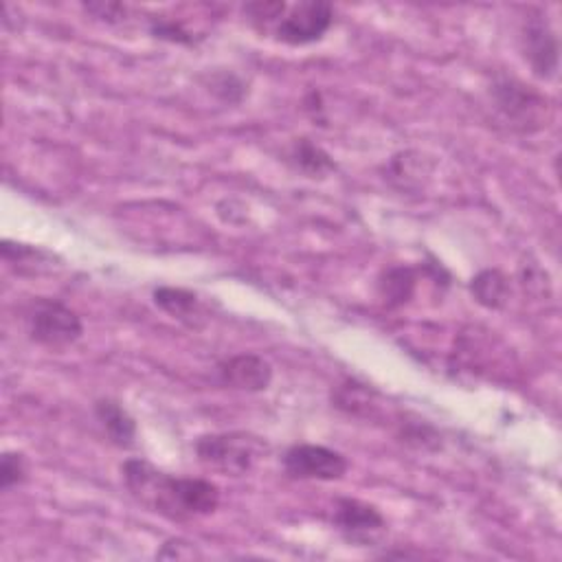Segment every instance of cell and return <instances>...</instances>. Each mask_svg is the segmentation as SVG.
Listing matches in <instances>:
<instances>
[{"mask_svg":"<svg viewBox=\"0 0 562 562\" xmlns=\"http://www.w3.org/2000/svg\"><path fill=\"white\" fill-rule=\"evenodd\" d=\"M121 477L134 501L169 521L210 516L220 505V488L216 483L167 475L139 457L121 466Z\"/></svg>","mask_w":562,"mask_h":562,"instance_id":"cell-1","label":"cell"},{"mask_svg":"<svg viewBox=\"0 0 562 562\" xmlns=\"http://www.w3.org/2000/svg\"><path fill=\"white\" fill-rule=\"evenodd\" d=\"M264 440L251 433H210L196 440V455L203 466L225 475H247L266 455Z\"/></svg>","mask_w":562,"mask_h":562,"instance_id":"cell-2","label":"cell"},{"mask_svg":"<svg viewBox=\"0 0 562 562\" xmlns=\"http://www.w3.org/2000/svg\"><path fill=\"white\" fill-rule=\"evenodd\" d=\"M490 97L497 112L516 132H538L547 128L551 119L547 97L514 77H499L490 88Z\"/></svg>","mask_w":562,"mask_h":562,"instance_id":"cell-3","label":"cell"},{"mask_svg":"<svg viewBox=\"0 0 562 562\" xmlns=\"http://www.w3.org/2000/svg\"><path fill=\"white\" fill-rule=\"evenodd\" d=\"M334 23V8L321 0H303V3H284L277 19L262 32L288 47H306L323 40Z\"/></svg>","mask_w":562,"mask_h":562,"instance_id":"cell-4","label":"cell"},{"mask_svg":"<svg viewBox=\"0 0 562 562\" xmlns=\"http://www.w3.org/2000/svg\"><path fill=\"white\" fill-rule=\"evenodd\" d=\"M25 325L29 338L49 349L69 347L84 334V325L77 312L62 301L47 297H38L27 306Z\"/></svg>","mask_w":562,"mask_h":562,"instance_id":"cell-5","label":"cell"},{"mask_svg":"<svg viewBox=\"0 0 562 562\" xmlns=\"http://www.w3.org/2000/svg\"><path fill=\"white\" fill-rule=\"evenodd\" d=\"M332 525L354 547H379L390 531L383 512L358 499H338L334 503Z\"/></svg>","mask_w":562,"mask_h":562,"instance_id":"cell-6","label":"cell"},{"mask_svg":"<svg viewBox=\"0 0 562 562\" xmlns=\"http://www.w3.org/2000/svg\"><path fill=\"white\" fill-rule=\"evenodd\" d=\"M282 464L286 475L299 481H338L349 470V462L343 453L319 444L290 446Z\"/></svg>","mask_w":562,"mask_h":562,"instance_id":"cell-7","label":"cell"},{"mask_svg":"<svg viewBox=\"0 0 562 562\" xmlns=\"http://www.w3.org/2000/svg\"><path fill=\"white\" fill-rule=\"evenodd\" d=\"M521 49L538 80H553L560 67L558 36L545 12H529L521 27Z\"/></svg>","mask_w":562,"mask_h":562,"instance_id":"cell-8","label":"cell"},{"mask_svg":"<svg viewBox=\"0 0 562 562\" xmlns=\"http://www.w3.org/2000/svg\"><path fill=\"white\" fill-rule=\"evenodd\" d=\"M218 376L231 390L260 394L273 383V364L258 354H236L218 364Z\"/></svg>","mask_w":562,"mask_h":562,"instance_id":"cell-9","label":"cell"},{"mask_svg":"<svg viewBox=\"0 0 562 562\" xmlns=\"http://www.w3.org/2000/svg\"><path fill=\"white\" fill-rule=\"evenodd\" d=\"M154 303L165 312L169 314L171 319L184 323L187 327H194V330H201L207 321V312H205V306L201 303V299L184 290V288H171V286H160L154 290Z\"/></svg>","mask_w":562,"mask_h":562,"instance_id":"cell-10","label":"cell"},{"mask_svg":"<svg viewBox=\"0 0 562 562\" xmlns=\"http://www.w3.org/2000/svg\"><path fill=\"white\" fill-rule=\"evenodd\" d=\"M95 418L104 429L110 444L117 449H132L136 444V422L134 418L121 407V403L112 398H101L95 403Z\"/></svg>","mask_w":562,"mask_h":562,"instance_id":"cell-11","label":"cell"},{"mask_svg":"<svg viewBox=\"0 0 562 562\" xmlns=\"http://www.w3.org/2000/svg\"><path fill=\"white\" fill-rule=\"evenodd\" d=\"M418 288V271L414 266H390L381 273L376 282L379 297L387 308H400L407 306Z\"/></svg>","mask_w":562,"mask_h":562,"instance_id":"cell-12","label":"cell"},{"mask_svg":"<svg viewBox=\"0 0 562 562\" xmlns=\"http://www.w3.org/2000/svg\"><path fill=\"white\" fill-rule=\"evenodd\" d=\"M290 163L295 165L297 171L306 174L308 178H323L336 169L334 158L310 139H297L292 143Z\"/></svg>","mask_w":562,"mask_h":562,"instance_id":"cell-13","label":"cell"},{"mask_svg":"<svg viewBox=\"0 0 562 562\" xmlns=\"http://www.w3.org/2000/svg\"><path fill=\"white\" fill-rule=\"evenodd\" d=\"M470 292L477 299V303H481L483 308L499 310V308H503L507 303L510 282H507V277L501 271L488 268V271H481L470 282Z\"/></svg>","mask_w":562,"mask_h":562,"instance_id":"cell-14","label":"cell"},{"mask_svg":"<svg viewBox=\"0 0 562 562\" xmlns=\"http://www.w3.org/2000/svg\"><path fill=\"white\" fill-rule=\"evenodd\" d=\"M332 400L334 405L349 414V416H371L373 411H376V394H373V390H369L367 385H360L356 381H345L343 385H338L332 394Z\"/></svg>","mask_w":562,"mask_h":562,"instance_id":"cell-15","label":"cell"},{"mask_svg":"<svg viewBox=\"0 0 562 562\" xmlns=\"http://www.w3.org/2000/svg\"><path fill=\"white\" fill-rule=\"evenodd\" d=\"M207 88L225 104H240L247 95V84L231 71H216L207 77Z\"/></svg>","mask_w":562,"mask_h":562,"instance_id":"cell-16","label":"cell"},{"mask_svg":"<svg viewBox=\"0 0 562 562\" xmlns=\"http://www.w3.org/2000/svg\"><path fill=\"white\" fill-rule=\"evenodd\" d=\"M150 34L158 40L174 43V45H196L199 38L190 29L184 27L182 21L178 19H165V16H154L150 21Z\"/></svg>","mask_w":562,"mask_h":562,"instance_id":"cell-17","label":"cell"},{"mask_svg":"<svg viewBox=\"0 0 562 562\" xmlns=\"http://www.w3.org/2000/svg\"><path fill=\"white\" fill-rule=\"evenodd\" d=\"M29 479V466L23 453H5L0 462V488L5 492L23 486Z\"/></svg>","mask_w":562,"mask_h":562,"instance_id":"cell-18","label":"cell"},{"mask_svg":"<svg viewBox=\"0 0 562 562\" xmlns=\"http://www.w3.org/2000/svg\"><path fill=\"white\" fill-rule=\"evenodd\" d=\"M84 10L106 25H123L128 21V8L121 3H88Z\"/></svg>","mask_w":562,"mask_h":562,"instance_id":"cell-19","label":"cell"},{"mask_svg":"<svg viewBox=\"0 0 562 562\" xmlns=\"http://www.w3.org/2000/svg\"><path fill=\"white\" fill-rule=\"evenodd\" d=\"M201 555L192 542H187L182 538H171L163 545L158 551V558H196Z\"/></svg>","mask_w":562,"mask_h":562,"instance_id":"cell-20","label":"cell"}]
</instances>
